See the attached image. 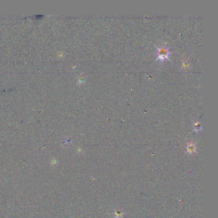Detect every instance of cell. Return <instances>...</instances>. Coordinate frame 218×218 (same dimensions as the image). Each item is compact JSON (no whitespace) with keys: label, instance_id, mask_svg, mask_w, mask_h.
I'll return each mask as SVG.
<instances>
[{"label":"cell","instance_id":"obj_1","mask_svg":"<svg viewBox=\"0 0 218 218\" xmlns=\"http://www.w3.org/2000/svg\"><path fill=\"white\" fill-rule=\"evenodd\" d=\"M157 59H160L162 61L164 60L166 58L168 59L170 52L167 48L161 47L157 48Z\"/></svg>","mask_w":218,"mask_h":218},{"label":"cell","instance_id":"obj_2","mask_svg":"<svg viewBox=\"0 0 218 218\" xmlns=\"http://www.w3.org/2000/svg\"><path fill=\"white\" fill-rule=\"evenodd\" d=\"M182 66H183L184 68H186V69H187V68L188 67V63H187V62H184V63H183V65H182Z\"/></svg>","mask_w":218,"mask_h":218}]
</instances>
